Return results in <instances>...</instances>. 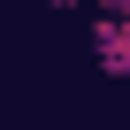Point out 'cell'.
<instances>
[{
  "label": "cell",
  "mask_w": 130,
  "mask_h": 130,
  "mask_svg": "<svg viewBox=\"0 0 130 130\" xmlns=\"http://www.w3.org/2000/svg\"><path fill=\"white\" fill-rule=\"evenodd\" d=\"M92 54H100V69L107 77H130V15H92Z\"/></svg>",
  "instance_id": "1"
},
{
  "label": "cell",
  "mask_w": 130,
  "mask_h": 130,
  "mask_svg": "<svg viewBox=\"0 0 130 130\" xmlns=\"http://www.w3.org/2000/svg\"><path fill=\"white\" fill-rule=\"evenodd\" d=\"M100 8H107V15H130V0H100Z\"/></svg>",
  "instance_id": "2"
}]
</instances>
